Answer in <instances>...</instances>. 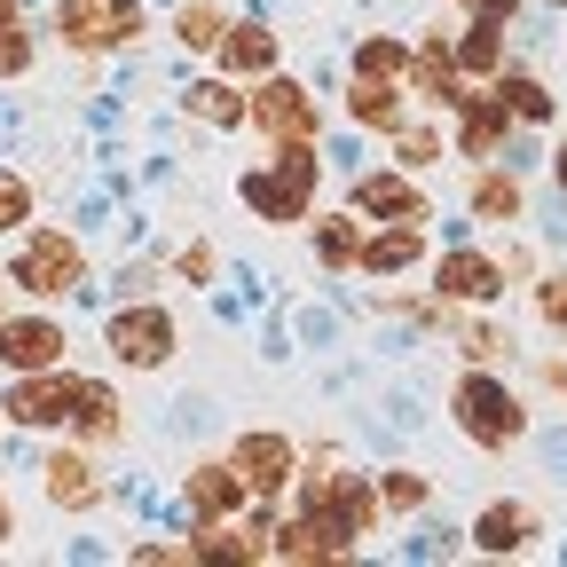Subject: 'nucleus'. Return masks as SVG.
<instances>
[{
	"label": "nucleus",
	"mask_w": 567,
	"mask_h": 567,
	"mask_svg": "<svg viewBox=\"0 0 567 567\" xmlns=\"http://www.w3.org/2000/svg\"><path fill=\"white\" fill-rule=\"evenodd\" d=\"M496 95L513 103V118H551V95H544L536 80H496Z\"/></svg>",
	"instance_id": "c85d7f7f"
},
{
	"label": "nucleus",
	"mask_w": 567,
	"mask_h": 567,
	"mask_svg": "<svg viewBox=\"0 0 567 567\" xmlns=\"http://www.w3.org/2000/svg\"><path fill=\"white\" fill-rule=\"evenodd\" d=\"M32 63V48H24V32H9V24H0V71H9V80H17V71Z\"/></svg>",
	"instance_id": "473e14b6"
},
{
	"label": "nucleus",
	"mask_w": 567,
	"mask_h": 567,
	"mask_svg": "<svg viewBox=\"0 0 567 567\" xmlns=\"http://www.w3.org/2000/svg\"><path fill=\"white\" fill-rule=\"evenodd\" d=\"M528 536H536V513H528V505H488V513L473 520V544L496 551V559H505V551H528Z\"/></svg>",
	"instance_id": "dca6fc26"
},
{
	"label": "nucleus",
	"mask_w": 567,
	"mask_h": 567,
	"mask_svg": "<svg viewBox=\"0 0 567 567\" xmlns=\"http://www.w3.org/2000/svg\"><path fill=\"white\" fill-rule=\"evenodd\" d=\"M339 551H354V536H347L331 513H308V505H300L292 528H276V559H339Z\"/></svg>",
	"instance_id": "9d476101"
},
{
	"label": "nucleus",
	"mask_w": 567,
	"mask_h": 567,
	"mask_svg": "<svg viewBox=\"0 0 567 567\" xmlns=\"http://www.w3.org/2000/svg\"><path fill=\"white\" fill-rule=\"evenodd\" d=\"M32 300H63V292H80L87 284V252L71 245L63 229H40V237H24V252H17V268H9Z\"/></svg>",
	"instance_id": "7ed1b4c3"
},
{
	"label": "nucleus",
	"mask_w": 567,
	"mask_h": 567,
	"mask_svg": "<svg viewBox=\"0 0 567 567\" xmlns=\"http://www.w3.org/2000/svg\"><path fill=\"white\" fill-rule=\"evenodd\" d=\"M111 354L126 371H158L174 354V316L166 308H118L111 316Z\"/></svg>",
	"instance_id": "423d86ee"
},
{
	"label": "nucleus",
	"mask_w": 567,
	"mask_h": 567,
	"mask_svg": "<svg viewBox=\"0 0 567 567\" xmlns=\"http://www.w3.org/2000/svg\"><path fill=\"white\" fill-rule=\"evenodd\" d=\"M434 158H442V142L425 134V126H410V134H402V166H434Z\"/></svg>",
	"instance_id": "2f4dec72"
},
{
	"label": "nucleus",
	"mask_w": 567,
	"mask_h": 567,
	"mask_svg": "<svg viewBox=\"0 0 567 567\" xmlns=\"http://www.w3.org/2000/svg\"><path fill=\"white\" fill-rule=\"evenodd\" d=\"M0 24H17V0H0Z\"/></svg>",
	"instance_id": "e433bc0d"
},
{
	"label": "nucleus",
	"mask_w": 567,
	"mask_h": 567,
	"mask_svg": "<svg viewBox=\"0 0 567 567\" xmlns=\"http://www.w3.org/2000/svg\"><path fill=\"white\" fill-rule=\"evenodd\" d=\"M394 71H410V48H402V40L371 32L363 48H354V80H394Z\"/></svg>",
	"instance_id": "393cba45"
},
{
	"label": "nucleus",
	"mask_w": 567,
	"mask_h": 567,
	"mask_svg": "<svg viewBox=\"0 0 567 567\" xmlns=\"http://www.w3.org/2000/svg\"><path fill=\"white\" fill-rule=\"evenodd\" d=\"M417 87H425V103H442V111H465V80H457V55L434 40L417 55Z\"/></svg>",
	"instance_id": "a211bd4d"
},
{
	"label": "nucleus",
	"mask_w": 567,
	"mask_h": 567,
	"mask_svg": "<svg viewBox=\"0 0 567 567\" xmlns=\"http://www.w3.org/2000/svg\"><path fill=\"white\" fill-rule=\"evenodd\" d=\"M245 496H252V488H245V473H237V465H197V473H189V505H197L205 520L237 513Z\"/></svg>",
	"instance_id": "2eb2a0df"
},
{
	"label": "nucleus",
	"mask_w": 567,
	"mask_h": 567,
	"mask_svg": "<svg viewBox=\"0 0 567 567\" xmlns=\"http://www.w3.org/2000/svg\"><path fill=\"white\" fill-rule=\"evenodd\" d=\"M316 252H323V268H354V260H363V245H354V221H347V213L316 221Z\"/></svg>",
	"instance_id": "a878e982"
},
{
	"label": "nucleus",
	"mask_w": 567,
	"mask_h": 567,
	"mask_svg": "<svg viewBox=\"0 0 567 567\" xmlns=\"http://www.w3.org/2000/svg\"><path fill=\"white\" fill-rule=\"evenodd\" d=\"M473 9H481V17H513V9H520V0H473Z\"/></svg>",
	"instance_id": "72a5a7b5"
},
{
	"label": "nucleus",
	"mask_w": 567,
	"mask_h": 567,
	"mask_svg": "<svg viewBox=\"0 0 567 567\" xmlns=\"http://www.w3.org/2000/svg\"><path fill=\"white\" fill-rule=\"evenodd\" d=\"M457 425H465L481 450H505V442L528 434V410H520V394H513L505 379L473 371V379H457Z\"/></svg>",
	"instance_id": "f03ea898"
},
{
	"label": "nucleus",
	"mask_w": 567,
	"mask_h": 567,
	"mask_svg": "<svg viewBox=\"0 0 567 567\" xmlns=\"http://www.w3.org/2000/svg\"><path fill=\"white\" fill-rule=\"evenodd\" d=\"M536 308H544V323H551V331H567V276H551V284H544Z\"/></svg>",
	"instance_id": "7c9ffc66"
},
{
	"label": "nucleus",
	"mask_w": 567,
	"mask_h": 567,
	"mask_svg": "<svg viewBox=\"0 0 567 567\" xmlns=\"http://www.w3.org/2000/svg\"><path fill=\"white\" fill-rule=\"evenodd\" d=\"M354 213H379V221H425V197L402 174H363V182H354Z\"/></svg>",
	"instance_id": "f8f14e48"
},
{
	"label": "nucleus",
	"mask_w": 567,
	"mask_h": 567,
	"mask_svg": "<svg viewBox=\"0 0 567 567\" xmlns=\"http://www.w3.org/2000/svg\"><path fill=\"white\" fill-rule=\"evenodd\" d=\"M134 32H142V9H134V0H63V9H55V40L80 48V55L126 48Z\"/></svg>",
	"instance_id": "20e7f679"
},
{
	"label": "nucleus",
	"mask_w": 567,
	"mask_h": 567,
	"mask_svg": "<svg viewBox=\"0 0 567 567\" xmlns=\"http://www.w3.org/2000/svg\"><path fill=\"white\" fill-rule=\"evenodd\" d=\"M379 488H386V505H402V513H410V505H425V481H417V473H386Z\"/></svg>",
	"instance_id": "c756f323"
},
{
	"label": "nucleus",
	"mask_w": 567,
	"mask_h": 567,
	"mask_svg": "<svg viewBox=\"0 0 567 567\" xmlns=\"http://www.w3.org/2000/svg\"><path fill=\"white\" fill-rule=\"evenodd\" d=\"M505 134H513V103L505 95H465V134H457L465 158H488Z\"/></svg>",
	"instance_id": "4468645a"
},
{
	"label": "nucleus",
	"mask_w": 567,
	"mask_h": 567,
	"mask_svg": "<svg viewBox=\"0 0 567 567\" xmlns=\"http://www.w3.org/2000/svg\"><path fill=\"white\" fill-rule=\"evenodd\" d=\"M40 473H48V481H40L48 505H71V513H80V505H95V496H103V481H95V465H87L80 450H55Z\"/></svg>",
	"instance_id": "ddd939ff"
},
{
	"label": "nucleus",
	"mask_w": 567,
	"mask_h": 567,
	"mask_svg": "<svg viewBox=\"0 0 567 567\" xmlns=\"http://www.w3.org/2000/svg\"><path fill=\"white\" fill-rule=\"evenodd\" d=\"M0 363H9V371H55V363H63V331H55L48 316L0 323Z\"/></svg>",
	"instance_id": "6e6552de"
},
{
	"label": "nucleus",
	"mask_w": 567,
	"mask_h": 567,
	"mask_svg": "<svg viewBox=\"0 0 567 567\" xmlns=\"http://www.w3.org/2000/svg\"><path fill=\"white\" fill-rule=\"evenodd\" d=\"M189 111H197V118H213V126H237V118H252V103H245L229 80H197V87H189Z\"/></svg>",
	"instance_id": "4be33fe9"
},
{
	"label": "nucleus",
	"mask_w": 567,
	"mask_h": 567,
	"mask_svg": "<svg viewBox=\"0 0 567 567\" xmlns=\"http://www.w3.org/2000/svg\"><path fill=\"white\" fill-rule=\"evenodd\" d=\"M24 213H32V182L24 174H0V237L24 229Z\"/></svg>",
	"instance_id": "cd10ccee"
},
{
	"label": "nucleus",
	"mask_w": 567,
	"mask_h": 567,
	"mask_svg": "<svg viewBox=\"0 0 567 567\" xmlns=\"http://www.w3.org/2000/svg\"><path fill=\"white\" fill-rule=\"evenodd\" d=\"M80 394H87V379H71L55 363V371H24L0 410H9L17 425H71V417H80Z\"/></svg>",
	"instance_id": "39448f33"
},
{
	"label": "nucleus",
	"mask_w": 567,
	"mask_h": 567,
	"mask_svg": "<svg viewBox=\"0 0 567 567\" xmlns=\"http://www.w3.org/2000/svg\"><path fill=\"white\" fill-rule=\"evenodd\" d=\"M551 174H559V189H567V142H559V158H551Z\"/></svg>",
	"instance_id": "c9c22d12"
},
{
	"label": "nucleus",
	"mask_w": 567,
	"mask_h": 567,
	"mask_svg": "<svg viewBox=\"0 0 567 567\" xmlns=\"http://www.w3.org/2000/svg\"><path fill=\"white\" fill-rule=\"evenodd\" d=\"M316 174H323V158L308 151V142H284V158L268 166V174H245V205L260 213V221H308V205H316Z\"/></svg>",
	"instance_id": "f257e3e1"
},
{
	"label": "nucleus",
	"mask_w": 567,
	"mask_h": 567,
	"mask_svg": "<svg viewBox=\"0 0 567 567\" xmlns=\"http://www.w3.org/2000/svg\"><path fill=\"white\" fill-rule=\"evenodd\" d=\"M229 465L245 473V488H252V496H276L284 481H292V442H284V434H245Z\"/></svg>",
	"instance_id": "1a4fd4ad"
},
{
	"label": "nucleus",
	"mask_w": 567,
	"mask_h": 567,
	"mask_svg": "<svg viewBox=\"0 0 567 567\" xmlns=\"http://www.w3.org/2000/svg\"><path fill=\"white\" fill-rule=\"evenodd\" d=\"M0 323H9V316H0Z\"/></svg>",
	"instance_id": "4c0bfd02"
},
{
	"label": "nucleus",
	"mask_w": 567,
	"mask_h": 567,
	"mask_svg": "<svg viewBox=\"0 0 567 567\" xmlns=\"http://www.w3.org/2000/svg\"><path fill=\"white\" fill-rule=\"evenodd\" d=\"M434 276H442V300H473V308L505 292V268H496L488 252H442Z\"/></svg>",
	"instance_id": "9b49d317"
},
{
	"label": "nucleus",
	"mask_w": 567,
	"mask_h": 567,
	"mask_svg": "<svg viewBox=\"0 0 567 567\" xmlns=\"http://www.w3.org/2000/svg\"><path fill=\"white\" fill-rule=\"evenodd\" d=\"M347 111L363 118V126H402V95H394V80H354Z\"/></svg>",
	"instance_id": "5701e85b"
},
{
	"label": "nucleus",
	"mask_w": 567,
	"mask_h": 567,
	"mask_svg": "<svg viewBox=\"0 0 567 567\" xmlns=\"http://www.w3.org/2000/svg\"><path fill=\"white\" fill-rule=\"evenodd\" d=\"M410 260H425V229H417V221H386V229L363 245V268H371V276H402Z\"/></svg>",
	"instance_id": "f3484780"
},
{
	"label": "nucleus",
	"mask_w": 567,
	"mask_h": 567,
	"mask_svg": "<svg viewBox=\"0 0 567 567\" xmlns=\"http://www.w3.org/2000/svg\"><path fill=\"white\" fill-rule=\"evenodd\" d=\"M9 528H17V513H9V496H0V544H9Z\"/></svg>",
	"instance_id": "f704fd0d"
},
{
	"label": "nucleus",
	"mask_w": 567,
	"mask_h": 567,
	"mask_svg": "<svg viewBox=\"0 0 567 567\" xmlns=\"http://www.w3.org/2000/svg\"><path fill=\"white\" fill-rule=\"evenodd\" d=\"M221 63H229V71H276V32H268V24H229Z\"/></svg>",
	"instance_id": "aec40b11"
},
{
	"label": "nucleus",
	"mask_w": 567,
	"mask_h": 567,
	"mask_svg": "<svg viewBox=\"0 0 567 567\" xmlns=\"http://www.w3.org/2000/svg\"><path fill=\"white\" fill-rule=\"evenodd\" d=\"M457 71H473V80H496V71H505V40H496V17H481L473 32H457Z\"/></svg>",
	"instance_id": "6ab92c4d"
},
{
	"label": "nucleus",
	"mask_w": 567,
	"mask_h": 567,
	"mask_svg": "<svg viewBox=\"0 0 567 567\" xmlns=\"http://www.w3.org/2000/svg\"><path fill=\"white\" fill-rule=\"evenodd\" d=\"M174 32H182V48H221V40H229L221 9H205V0H197V9H182V17H174Z\"/></svg>",
	"instance_id": "bb28decb"
},
{
	"label": "nucleus",
	"mask_w": 567,
	"mask_h": 567,
	"mask_svg": "<svg viewBox=\"0 0 567 567\" xmlns=\"http://www.w3.org/2000/svg\"><path fill=\"white\" fill-rule=\"evenodd\" d=\"M252 126L260 134H276V142H316V95L300 87V80H268L260 95H252Z\"/></svg>",
	"instance_id": "0eeeda50"
},
{
	"label": "nucleus",
	"mask_w": 567,
	"mask_h": 567,
	"mask_svg": "<svg viewBox=\"0 0 567 567\" xmlns=\"http://www.w3.org/2000/svg\"><path fill=\"white\" fill-rule=\"evenodd\" d=\"M71 425H80L87 442H118V434H126V417H118V394L87 379V394H80V417H71Z\"/></svg>",
	"instance_id": "412c9836"
},
{
	"label": "nucleus",
	"mask_w": 567,
	"mask_h": 567,
	"mask_svg": "<svg viewBox=\"0 0 567 567\" xmlns=\"http://www.w3.org/2000/svg\"><path fill=\"white\" fill-rule=\"evenodd\" d=\"M473 213L481 221H520V182L513 174H481L473 182Z\"/></svg>",
	"instance_id": "b1692460"
}]
</instances>
